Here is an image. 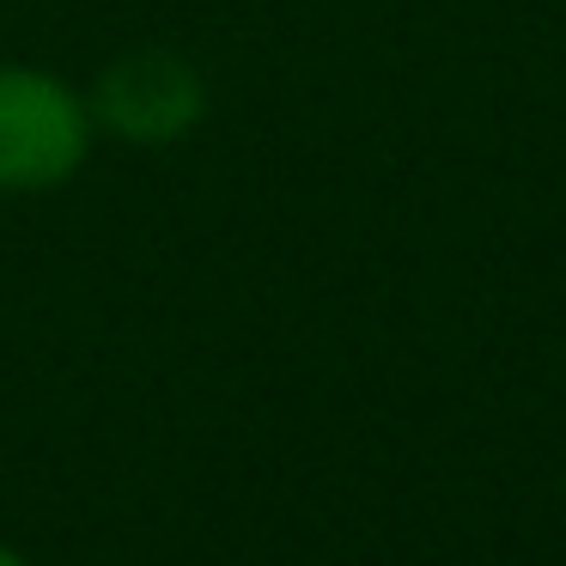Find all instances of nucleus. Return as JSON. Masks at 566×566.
<instances>
[{"instance_id": "nucleus-1", "label": "nucleus", "mask_w": 566, "mask_h": 566, "mask_svg": "<svg viewBox=\"0 0 566 566\" xmlns=\"http://www.w3.org/2000/svg\"><path fill=\"white\" fill-rule=\"evenodd\" d=\"M86 86L43 62H0V196H55L92 165Z\"/></svg>"}, {"instance_id": "nucleus-2", "label": "nucleus", "mask_w": 566, "mask_h": 566, "mask_svg": "<svg viewBox=\"0 0 566 566\" xmlns=\"http://www.w3.org/2000/svg\"><path fill=\"white\" fill-rule=\"evenodd\" d=\"M86 104L98 135L123 147H177L208 123V74L196 55L171 43H135L116 50L98 74L86 80Z\"/></svg>"}, {"instance_id": "nucleus-3", "label": "nucleus", "mask_w": 566, "mask_h": 566, "mask_svg": "<svg viewBox=\"0 0 566 566\" xmlns=\"http://www.w3.org/2000/svg\"><path fill=\"white\" fill-rule=\"evenodd\" d=\"M0 566H31V560H25V554H19V548H13V542H0Z\"/></svg>"}]
</instances>
